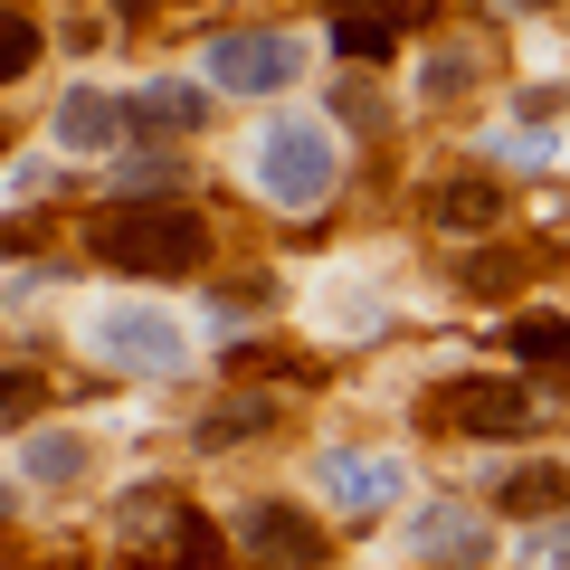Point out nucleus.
Here are the masks:
<instances>
[{
    "mask_svg": "<svg viewBox=\"0 0 570 570\" xmlns=\"http://www.w3.org/2000/svg\"><path fill=\"white\" fill-rule=\"evenodd\" d=\"M314 485H324L343 513H381L390 494H400V466H390V456H343V448H333L324 466H314Z\"/></svg>",
    "mask_w": 570,
    "mask_h": 570,
    "instance_id": "0eeeda50",
    "label": "nucleus"
},
{
    "mask_svg": "<svg viewBox=\"0 0 570 570\" xmlns=\"http://www.w3.org/2000/svg\"><path fill=\"white\" fill-rule=\"evenodd\" d=\"M115 10H124V20H134V10H142V0H115Z\"/></svg>",
    "mask_w": 570,
    "mask_h": 570,
    "instance_id": "4be33fe9",
    "label": "nucleus"
},
{
    "mask_svg": "<svg viewBox=\"0 0 570 570\" xmlns=\"http://www.w3.org/2000/svg\"><path fill=\"white\" fill-rule=\"evenodd\" d=\"M96 343H105V362H115V371H153V381L181 371V324H163V314H105Z\"/></svg>",
    "mask_w": 570,
    "mask_h": 570,
    "instance_id": "39448f33",
    "label": "nucleus"
},
{
    "mask_svg": "<svg viewBox=\"0 0 570 570\" xmlns=\"http://www.w3.org/2000/svg\"><path fill=\"white\" fill-rule=\"evenodd\" d=\"M513 276H523V257H504V247H485V257L466 266V295H513Z\"/></svg>",
    "mask_w": 570,
    "mask_h": 570,
    "instance_id": "6ab92c4d",
    "label": "nucleus"
},
{
    "mask_svg": "<svg viewBox=\"0 0 570 570\" xmlns=\"http://www.w3.org/2000/svg\"><path fill=\"white\" fill-rule=\"evenodd\" d=\"M124 190H134V200H171L181 171H171V163H134V171H124Z\"/></svg>",
    "mask_w": 570,
    "mask_h": 570,
    "instance_id": "412c9836",
    "label": "nucleus"
},
{
    "mask_svg": "<svg viewBox=\"0 0 570 570\" xmlns=\"http://www.w3.org/2000/svg\"><path fill=\"white\" fill-rule=\"evenodd\" d=\"M513 352L542 362V371H561L570 362V314H523V324H513Z\"/></svg>",
    "mask_w": 570,
    "mask_h": 570,
    "instance_id": "4468645a",
    "label": "nucleus"
},
{
    "mask_svg": "<svg viewBox=\"0 0 570 570\" xmlns=\"http://www.w3.org/2000/svg\"><path fill=\"white\" fill-rule=\"evenodd\" d=\"M333 181H343V153H333L324 124L285 115V124H266V134H257V190L276 209H324Z\"/></svg>",
    "mask_w": 570,
    "mask_h": 570,
    "instance_id": "f03ea898",
    "label": "nucleus"
},
{
    "mask_svg": "<svg viewBox=\"0 0 570 570\" xmlns=\"http://www.w3.org/2000/svg\"><path fill=\"white\" fill-rule=\"evenodd\" d=\"M494 504L523 513V523H542V513H561V504H570V475H561V466H513L504 485H494Z\"/></svg>",
    "mask_w": 570,
    "mask_h": 570,
    "instance_id": "9b49d317",
    "label": "nucleus"
},
{
    "mask_svg": "<svg viewBox=\"0 0 570 570\" xmlns=\"http://www.w3.org/2000/svg\"><path fill=\"white\" fill-rule=\"evenodd\" d=\"M333 48H343L352 67H371V58L400 48V20H390V10H352V20H333Z\"/></svg>",
    "mask_w": 570,
    "mask_h": 570,
    "instance_id": "ddd939ff",
    "label": "nucleus"
},
{
    "mask_svg": "<svg viewBox=\"0 0 570 570\" xmlns=\"http://www.w3.org/2000/svg\"><path fill=\"white\" fill-rule=\"evenodd\" d=\"M29 67H39V29H29L20 10H0V86H20Z\"/></svg>",
    "mask_w": 570,
    "mask_h": 570,
    "instance_id": "f3484780",
    "label": "nucleus"
},
{
    "mask_svg": "<svg viewBox=\"0 0 570 570\" xmlns=\"http://www.w3.org/2000/svg\"><path fill=\"white\" fill-rule=\"evenodd\" d=\"M58 142H67V153H105V142H124V105L96 96V86H77V96L58 105Z\"/></svg>",
    "mask_w": 570,
    "mask_h": 570,
    "instance_id": "1a4fd4ad",
    "label": "nucleus"
},
{
    "mask_svg": "<svg viewBox=\"0 0 570 570\" xmlns=\"http://www.w3.org/2000/svg\"><path fill=\"white\" fill-rule=\"evenodd\" d=\"M428 219H438V228H494V219H504V190H494L485 171H466V181H438Z\"/></svg>",
    "mask_w": 570,
    "mask_h": 570,
    "instance_id": "9d476101",
    "label": "nucleus"
},
{
    "mask_svg": "<svg viewBox=\"0 0 570 570\" xmlns=\"http://www.w3.org/2000/svg\"><path fill=\"white\" fill-rule=\"evenodd\" d=\"M39 400H48V381H39V371H0V419H29Z\"/></svg>",
    "mask_w": 570,
    "mask_h": 570,
    "instance_id": "aec40b11",
    "label": "nucleus"
},
{
    "mask_svg": "<svg viewBox=\"0 0 570 570\" xmlns=\"http://www.w3.org/2000/svg\"><path fill=\"white\" fill-rule=\"evenodd\" d=\"M295 67H305V48L276 39V29H219L209 39V86H228V96H276Z\"/></svg>",
    "mask_w": 570,
    "mask_h": 570,
    "instance_id": "7ed1b4c3",
    "label": "nucleus"
},
{
    "mask_svg": "<svg viewBox=\"0 0 570 570\" xmlns=\"http://www.w3.org/2000/svg\"><path fill=\"white\" fill-rule=\"evenodd\" d=\"M190 124H200V86H181V77H153L124 105V134H190Z\"/></svg>",
    "mask_w": 570,
    "mask_h": 570,
    "instance_id": "6e6552de",
    "label": "nucleus"
},
{
    "mask_svg": "<svg viewBox=\"0 0 570 570\" xmlns=\"http://www.w3.org/2000/svg\"><path fill=\"white\" fill-rule=\"evenodd\" d=\"M276 419V400H219L200 419V448H228V438H257V428Z\"/></svg>",
    "mask_w": 570,
    "mask_h": 570,
    "instance_id": "2eb2a0df",
    "label": "nucleus"
},
{
    "mask_svg": "<svg viewBox=\"0 0 570 570\" xmlns=\"http://www.w3.org/2000/svg\"><path fill=\"white\" fill-rule=\"evenodd\" d=\"M419 551H428V561H485V513L438 504V513L419 523Z\"/></svg>",
    "mask_w": 570,
    "mask_h": 570,
    "instance_id": "f8f14e48",
    "label": "nucleus"
},
{
    "mask_svg": "<svg viewBox=\"0 0 570 570\" xmlns=\"http://www.w3.org/2000/svg\"><path fill=\"white\" fill-rule=\"evenodd\" d=\"M238 542L257 551L266 570H324V532H314L295 504H247L238 513Z\"/></svg>",
    "mask_w": 570,
    "mask_h": 570,
    "instance_id": "20e7f679",
    "label": "nucleus"
},
{
    "mask_svg": "<svg viewBox=\"0 0 570 570\" xmlns=\"http://www.w3.org/2000/svg\"><path fill=\"white\" fill-rule=\"evenodd\" d=\"M0 513H10V485H0Z\"/></svg>",
    "mask_w": 570,
    "mask_h": 570,
    "instance_id": "5701e85b",
    "label": "nucleus"
},
{
    "mask_svg": "<svg viewBox=\"0 0 570 570\" xmlns=\"http://www.w3.org/2000/svg\"><path fill=\"white\" fill-rule=\"evenodd\" d=\"M438 419L466 428V438H513V428H532V400L513 381H456L438 390Z\"/></svg>",
    "mask_w": 570,
    "mask_h": 570,
    "instance_id": "423d86ee",
    "label": "nucleus"
},
{
    "mask_svg": "<svg viewBox=\"0 0 570 570\" xmlns=\"http://www.w3.org/2000/svg\"><path fill=\"white\" fill-rule=\"evenodd\" d=\"M523 570H570V513H542V523H523V551H513Z\"/></svg>",
    "mask_w": 570,
    "mask_h": 570,
    "instance_id": "dca6fc26",
    "label": "nucleus"
},
{
    "mask_svg": "<svg viewBox=\"0 0 570 570\" xmlns=\"http://www.w3.org/2000/svg\"><path fill=\"white\" fill-rule=\"evenodd\" d=\"M86 247H96L115 276H200L209 266V228L190 219L181 200H124L86 219Z\"/></svg>",
    "mask_w": 570,
    "mask_h": 570,
    "instance_id": "f257e3e1",
    "label": "nucleus"
},
{
    "mask_svg": "<svg viewBox=\"0 0 570 570\" xmlns=\"http://www.w3.org/2000/svg\"><path fill=\"white\" fill-rule=\"evenodd\" d=\"M29 475H39V485H77L86 448H77V438H39V448H29Z\"/></svg>",
    "mask_w": 570,
    "mask_h": 570,
    "instance_id": "a211bd4d",
    "label": "nucleus"
}]
</instances>
